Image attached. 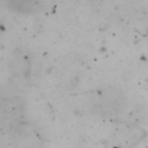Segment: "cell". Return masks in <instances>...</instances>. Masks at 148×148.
Instances as JSON below:
<instances>
[{
	"instance_id": "obj_1",
	"label": "cell",
	"mask_w": 148,
	"mask_h": 148,
	"mask_svg": "<svg viewBox=\"0 0 148 148\" xmlns=\"http://www.w3.org/2000/svg\"><path fill=\"white\" fill-rule=\"evenodd\" d=\"M7 8L17 14H34L42 9L43 0H5Z\"/></svg>"
}]
</instances>
